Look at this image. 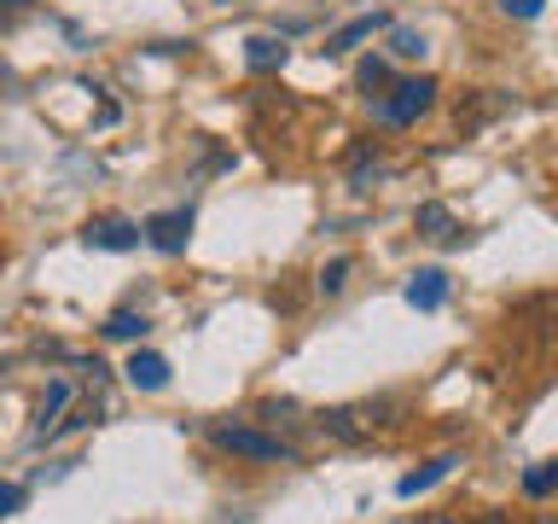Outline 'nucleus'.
Segmentation results:
<instances>
[{
	"label": "nucleus",
	"mask_w": 558,
	"mask_h": 524,
	"mask_svg": "<svg viewBox=\"0 0 558 524\" xmlns=\"http://www.w3.org/2000/svg\"><path fill=\"white\" fill-rule=\"evenodd\" d=\"M209 443L227 449V454H239V461H262V466H296V449L286 443V437H268V431H256V426H209Z\"/></svg>",
	"instance_id": "nucleus-1"
},
{
	"label": "nucleus",
	"mask_w": 558,
	"mask_h": 524,
	"mask_svg": "<svg viewBox=\"0 0 558 524\" xmlns=\"http://www.w3.org/2000/svg\"><path fill=\"white\" fill-rule=\"evenodd\" d=\"M436 105V76H401L390 82V94H373V117L384 129H408Z\"/></svg>",
	"instance_id": "nucleus-2"
},
{
	"label": "nucleus",
	"mask_w": 558,
	"mask_h": 524,
	"mask_svg": "<svg viewBox=\"0 0 558 524\" xmlns=\"http://www.w3.org/2000/svg\"><path fill=\"white\" fill-rule=\"evenodd\" d=\"M140 239H151L157 251H186V239H192V204L186 210H163V216H146L140 222Z\"/></svg>",
	"instance_id": "nucleus-3"
},
{
	"label": "nucleus",
	"mask_w": 558,
	"mask_h": 524,
	"mask_svg": "<svg viewBox=\"0 0 558 524\" xmlns=\"http://www.w3.org/2000/svg\"><path fill=\"white\" fill-rule=\"evenodd\" d=\"M82 245H94V251H134V245H140V222H129V216H94L82 227Z\"/></svg>",
	"instance_id": "nucleus-4"
},
{
	"label": "nucleus",
	"mask_w": 558,
	"mask_h": 524,
	"mask_svg": "<svg viewBox=\"0 0 558 524\" xmlns=\"http://www.w3.org/2000/svg\"><path fill=\"white\" fill-rule=\"evenodd\" d=\"M122 373H129V384H134V391H163V384H169V361L157 356V349H134Z\"/></svg>",
	"instance_id": "nucleus-5"
},
{
	"label": "nucleus",
	"mask_w": 558,
	"mask_h": 524,
	"mask_svg": "<svg viewBox=\"0 0 558 524\" xmlns=\"http://www.w3.org/2000/svg\"><path fill=\"white\" fill-rule=\"evenodd\" d=\"M320 426H326L331 437H343V443H361V437H373L378 419H373V408H331Z\"/></svg>",
	"instance_id": "nucleus-6"
},
{
	"label": "nucleus",
	"mask_w": 558,
	"mask_h": 524,
	"mask_svg": "<svg viewBox=\"0 0 558 524\" xmlns=\"http://www.w3.org/2000/svg\"><path fill=\"white\" fill-rule=\"evenodd\" d=\"M413 227H418L425 239H436V245H453V239H460V222H453V210H448V204H418Z\"/></svg>",
	"instance_id": "nucleus-7"
},
{
	"label": "nucleus",
	"mask_w": 558,
	"mask_h": 524,
	"mask_svg": "<svg viewBox=\"0 0 558 524\" xmlns=\"http://www.w3.org/2000/svg\"><path fill=\"white\" fill-rule=\"evenodd\" d=\"M442 297H448V274L442 269H418L408 279V303L413 309H442Z\"/></svg>",
	"instance_id": "nucleus-8"
},
{
	"label": "nucleus",
	"mask_w": 558,
	"mask_h": 524,
	"mask_svg": "<svg viewBox=\"0 0 558 524\" xmlns=\"http://www.w3.org/2000/svg\"><path fill=\"white\" fill-rule=\"evenodd\" d=\"M448 472H453V454H436V461H425V466H418V472H408V478L396 484V496H401V501L425 496L430 484H442V478H448Z\"/></svg>",
	"instance_id": "nucleus-9"
},
{
	"label": "nucleus",
	"mask_w": 558,
	"mask_h": 524,
	"mask_svg": "<svg viewBox=\"0 0 558 524\" xmlns=\"http://www.w3.org/2000/svg\"><path fill=\"white\" fill-rule=\"evenodd\" d=\"M64 402H70V384L59 379V384L47 391V402L35 408V443H47V437H52V426H59V414H64Z\"/></svg>",
	"instance_id": "nucleus-10"
},
{
	"label": "nucleus",
	"mask_w": 558,
	"mask_h": 524,
	"mask_svg": "<svg viewBox=\"0 0 558 524\" xmlns=\"http://www.w3.org/2000/svg\"><path fill=\"white\" fill-rule=\"evenodd\" d=\"M244 64H251V70H279V64H286V41H274V35H251V41H244Z\"/></svg>",
	"instance_id": "nucleus-11"
},
{
	"label": "nucleus",
	"mask_w": 558,
	"mask_h": 524,
	"mask_svg": "<svg viewBox=\"0 0 558 524\" xmlns=\"http://www.w3.org/2000/svg\"><path fill=\"white\" fill-rule=\"evenodd\" d=\"M384 24H390L384 12H373V17H355V24H343L338 35H331V41H326V52H349L355 41H366V35H373V29H384Z\"/></svg>",
	"instance_id": "nucleus-12"
},
{
	"label": "nucleus",
	"mask_w": 558,
	"mask_h": 524,
	"mask_svg": "<svg viewBox=\"0 0 558 524\" xmlns=\"http://www.w3.org/2000/svg\"><path fill=\"white\" fill-rule=\"evenodd\" d=\"M146 314H134V309H117L111 321H105V338H146Z\"/></svg>",
	"instance_id": "nucleus-13"
},
{
	"label": "nucleus",
	"mask_w": 558,
	"mask_h": 524,
	"mask_svg": "<svg viewBox=\"0 0 558 524\" xmlns=\"http://www.w3.org/2000/svg\"><path fill=\"white\" fill-rule=\"evenodd\" d=\"M558 489V466L547 461V466H535V472H523V496L530 501H541V496H553Z\"/></svg>",
	"instance_id": "nucleus-14"
},
{
	"label": "nucleus",
	"mask_w": 558,
	"mask_h": 524,
	"mask_svg": "<svg viewBox=\"0 0 558 524\" xmlns=\"http://www.w3.org/2000/svg\"><path fill=\"white\" fill-rule=\"evenodd\" d=\"M349 274H355V262H349V257L326 262V269H320V291H326V297H338V291L349 286Z\"/></svg>",
	"instance_id": "nucleus-15"
},
{
	"label": "nucleus",
	"mask_w": 558,
	"mask_h": 524,
	"mask_svg": "<svg viewBox=\"0 0 558 524\" xmlns=\"http://www.w3.org/2000/svg\"><path fill=\"white\" fill-rule=\"evenodd\" d=\"M390 52L396 59H425V35L418 29H390Z\"/></svg>",
	"instance_id": "nucleus-16"
},
{
	"label": "nucleus",
	"mask_w": 558,
	"mask_h": 524,
	"mask_svg": "<svg viewBox=\"0 0 558 524\" xmlns=\"http://www.w3.org/2000/svg\"><path fill=\"white\" fill-rule=\"evenodd\" d=\"M355 82L366 87V99H373V94H378V87H390V64H384V59H366Z\"/></svg>",
	"instance_id": "nucleus-17"
},
{
	"label": "nucleus",
	"mask_w": 558,
	"mask_h": 524,
	"mask_svg": "<svg viewBox=\"0 0 558 524\" xmlns=\"http://www.w3.org/2000/svg\"><path fill=\"white\" fill-rule=\"evenodd\" d=\"M17 507H24V489H17V484H0V519H12Z\"/></svg>",
	"instance_id": "nucleus-18"
},
{
	"label": "nucleus",
	"mask_w": 558,
	"mask_h": 524,
	"mask_svg": "<svg viewBox=\"0 0 558 524\" xmlns=\"http://www.w3.org/2000/svg\"><path fill=\"white\" fill-rule=\"evenodd\" d=\"M541 7L547 0H500V12H512V17H541Z\"/></svg>",
	"instance_id": "nucleus-19"
},
{
	"label": "nucleus",
	"mask_w": 558,
	"mask_h": 524,
	"mask_svg": "<svg viewBox=\"0 0 558 524\" xmlns=\"http://www.w3.org/2000/svg\"><path fill=\"white\" fill-rule=\"evenodd\" d=\"M24 7H29V0H0V17H17Z\"/></svg>",
	"instance_id": "nucleus-20"
},
{
	"label": "nucleus",
	"mask_w": 558,
	"mask_h": 524,
	"mask_svg": "<svg viewBox=\"0 0 558 524\" xmlns=\"http://www.w3.org/2000/svg\"><path fill=\"white\" fill-rule=\"evenodd\" d=\"M477 524H512V519H500V513H483Z\"/></svg>",
	"instance_id": "nucleus-21"
},
{
	"label": "nucleus",
	"mask_w": 558,
	"mask_h": 524,
	"mask_svg": "<svg viewBox=\"0 0 558 524\" xmlns=\"http://www.w3.org/2000/svg\"><path fill=\"white\" fill-rule=\"evenodd\" d=\"M535 524H558V507H553V513H541V519H535Z\"/></svg>",
	"instance_id": "nucleus-22"
}]
</instances>
